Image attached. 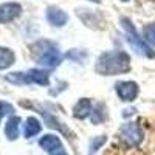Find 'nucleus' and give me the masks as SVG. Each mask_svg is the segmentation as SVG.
I'll use <instances>...</instances> for the list:
<instances>
[]
</instances>
